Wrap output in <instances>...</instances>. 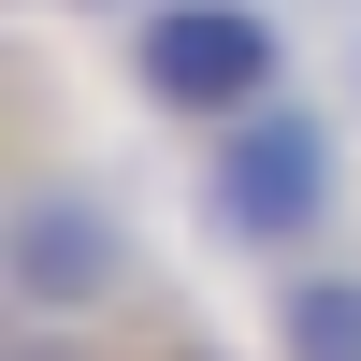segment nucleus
Wrapping results in <instances>:
<instances>
[{"label":"nucleus","mask_w":361,"mask_h":361,"mask_svg":"<svg viewBox=\"0 0 361 361\" xmlns=\"http://www.w3.org/2000/svg\"><path fill=\"white\" fill-rule=\"evenodd\" d=\"M130 289H145L130 202L87 159L29 145V159L0 173V304H15V333H87V318H116Z\"/></svg>","instance_id":"nucleus-1"},{"label":"nucleus","mask_w":361,"mask_h":361,"mask_svg":"<svg viewBox=\"0 0 361 361\" xmlns=\"http://www.w3.org/2000/svg\"><path fill=\"white\" fill-rule=\"evenodd\" d=\"M202 217H217L231 260H318L333 246V130H318V102H260L231 116V130H202Z\"/></svg>","instance_id":"nucleus-2"},{"label":"nucleus","mask_w":361,"mask_h":361,"mask_svg":"<svg viewBox=\"0 0 361 361\" xmlns=\"http://www.w3.org/2000/svg\"><path fill=\"white\" fill-rule=\"evenodd\" d=\"M130 87L159 116H188V130H231V116H260L289 87V44L260 0H145L130 15Z\"/></svg>","instance_id":"nucleus-3"},{"label":"nucleus","mask_w":361,"mask_h":361,"mask_svg":"<svg viewBox=\"0 0 361 361\" xmlns=\"http://www.w3.org/2000/svg\"><path fill=\"white\" fill-rule=\"evenodd\" d=\"M275 361H361V260H289L275 275Z\"/></svg>","instance_id":"nucleus-4"},{"label":"nucleus","mask_w":361,"mask_h":361,"mask_svg":"<svg viewBox=\"0 0 361 361\" xmlns=\"http://www.w3.org/2000/svg\"><path fill=\"white\" fill-rule=\"evenodd\" d=\"M15 361H73V333H15Z\"/></svg>","instance_id":"nucleus-5"},{"label":"nucleus","mask_w":361,"mask_h":361,"mask_svg":"<svg viewBox=\"0 0 361 361\" xmlns=\"http://www.w3.org/2000/svg\"><path fill=\"white\" fill-rule=\"evenodd\" d=\"M145 361H217V347H145Z\"/></svg>","instance_id":"nucleus-6"}]
</instances>
